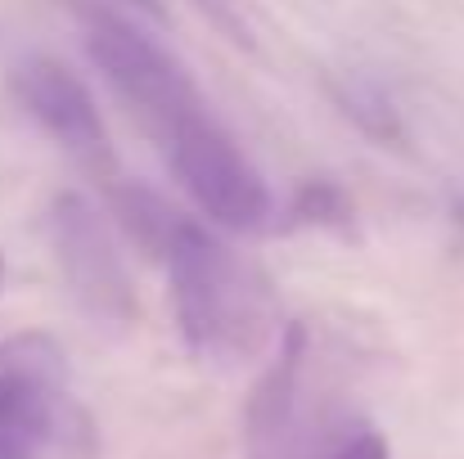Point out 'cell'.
Here are the masks:
<instances>
[{
	"label": "cell",
	"instance_id": "2",
	"mask_svg": "<svg viewBox=\"0 0 464 459\" xmlns=\"http://www.w3.org/2000/svg\"><path fill=\"white\" fill-rule=\"evenodd\" d=\"M72 9H77L91 63L113 86V95L127 109L140 113V122L154 136H162L176 118L203 109V95L189 81V72L158 45L154 36H145L136 23H127L122 14H113L100 0H77Z\"/></svg>",
	"mask_w": 464,
	"mask_h": 459
},
{
	"label": "cell",
	"instance_id": "6",
	"mask_svg": "<svg viewBox=\"0 0 464 459\" xmlns=\"http://www.w3.org/2000/svg\"><path fill=\"white\" fill-rule=\"evenodd\" d=\"M68 365L50 333L0 338V459H41L63 428Z\"/></svg>",
	"mask_w": 464,
	"mask_h": 459
},
{
	"label": "cell",
	"instance_id": "8",
	"mask_svg": "<svg viewBox=\"0 0 464 459\" xmlns=\"http://www.w3.org/2000/svg\"><path fill=\"white\" fill-rule=\"evenodd\" d=\"M104 203H109L113 221L122 225V234H127L145 257H154V262H162L167 244H171V239L180 234V225L189 221V216H185L180 207H171L158 189L140 185V180H122V176L104 180Z\"/></svg>",
	"mask_w": 464,
	"mask_h": 459
},
{
	"label": "cell",
	"instance_id": "1",
	"mask_svg": "<svg viewBox=\"0 0 464 459\" xmlns=\"http://www.w3.org/2000/svg\"><path fill=\"white\" fill-rule=\"evenodd\" d=\"M171 311L185 347L203 360H244L276 333L266 280L239 262L203 221H185L162 253Z\"/></svg>",
	"mask_w": 464,
	"mask_h": 459
},
{
	"label": "cell",
	"instance_id": "7",
	"mask_svg": "<svg viewBox=\"0 0 464 459\" xmlns=\"http://www.w3.org/2000/svg\"><path fill=\"white\" fill-rule=\"evenodd\" d=\"M9 91H14L18 109L82 171H91L100 185L118 176L113 140H109V127L100 118V104H95L91 86L68 63H59L50 54H27V59L14 63Z\"/></svg>",
	"mask_w": 464,
	"mask_h": 459
},
{
	"label": "cell",
	"instance_id": "4",
	"mask_svg": "<svg viewBox=\"0 0 464 459\" xmlns=\"http://www.w3.org/2000/svg\"><path fill=\"white\" fill-rule=\"evenodd\" d=\"M45 234H50L59 275H63L72 302L82 306V315L95 320L100 329L127 333L140 315V302H136L127 262H122V253L113 244V230L100 216V207L86 194L63 189V194L50 198Z\"/></svg>",
	"mask_w": 464,
	"mask_h": 459
},
{
	"label": "cell",
	"instance_id": "3",
	"mask_svg": "<svg viewBox=\"0 0 464 459\" xmlns=\"http://www.w3.org/2000/svg\"><path fill=\"white\" fill-rule=\"evenodd\" d=\"M171 176L189 194V203L221 230H257L276 212L262 171L239 153V145L221 131V122L203 109L176 118L162 136H154Z\"/></svg>",
	"mask_w": 464,
	"mask_h": 459
},
{
	"label": "cell",
	"instance_id": "5",
	"mask_svg": "<svg viewBox=\"0 0 464 459\" xmlns=\"http://www.w3.org/2000/svg\"><path fill=\"white\" fill-rule=\"evenodd\" d=\"M307 360V324H289L280 338V356L253 383V397L244 406V459H320L347 410L311 406Z\"/></svg>",
	"mask_w": 464,
	"mask_h": 459
},
{
	"label": "cell",
	"instance_id": "9",
	"mask_svg": "<svg viewBox=\"0 0 464 459\" xmlns=\"http://www.w3.org/2000/svg\"><path fill=\"white\" fill-rule=\"evenodd\" d=\"M329 100L338 104V113L361 131V136H370L374 145H406V127H401V113H397V104L388 100V91L379 86V81H370V77H361V72H347V77H329Z\"/></svg>",
	"mask_w": 464,
	"mask_h": 459
},
{
	"label": "cell",
	"instance_id": "10",
	"mask_svg": "<svg viewBox=\"0 0 464 459\" xmlns=\"http://www.w3.org/2000/svg\"><path fill=\"white\" fill-rule=\"evenodd\" d=\"M352 198L338 180L329 176H311L294 189L289 198V212H285V225L289 230H352Z\"/></svg>",
	"mask_w": 464,
	"mask_h": 459
},
{
	"label": "cell",
	"instance_id": "13",
	"mask_svg": "<svg viewBox=\"0 0 464 459\" xmlns=\"http://www.w3.org/2000/svg\"><path fill=\"white\" fill-rule=\"evenodd\" d=\"M0 284H5V257H0Z\"/></svg>",
	"mask_w": 464,
	"mask_h": 459
},
{
	"label": "cell",
	"instance_id": "11",
	"mask_svg": "<svg viewBox=\"0 0 464 459\" xmlns=\"http://www.w3.org/2000/svg\"><path fill=\"white\" fill-rule=\"evenodd\" d=\"M127 5H136V9H145L150 18H158V23L167 18V14H162V0H127Z\"/></svg>",
	"mask_w": 464,
	"mask_h": 459
},
{
	"label": "cell",
	"instance_id": "12",
	"mask_svg": "<svg viewBox=\"0 0 464 459\" xmlns=\"http://www.w3.org/2000/svg\"><path fill=\"white\" fill-rule=\"evenodd\" d=\"M451 212H456V221H460V225H464V194H460V198H456V207H451Z\"/></svg>",
	"mask_w": 464,
	"mask_h": 459
}]
</instances>
